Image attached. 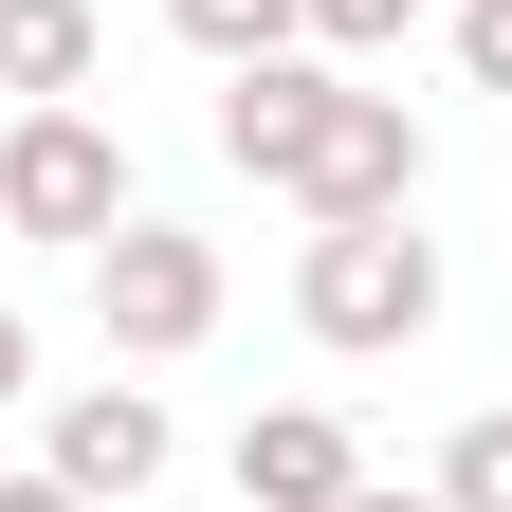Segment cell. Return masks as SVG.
<instances>
[{"instance_id": "1", "label": "cell", "mask_w": 512, "mask_h": 512, "mask_svg": "<svg viewBox=\"0 0 512 512\" xmlns=\"http://www.w3.org/2000/svg\"><path fill=\"white\" fill-rule=\"evenodd\" d=\"M293 330L330 348V366L421 348V330H439V238H421V202H403V220H311V238H293Z\"/></svg>"}, {"instance_id": "2", "label": "cell", "mask_w": 512, "mask_h": 512, "mask_svg": "<svg viewBox=\"0 0 512 512\" xmlns=\"http://www.w3.org/2000/svg\"><path fill=\"white\" fill-rule=\"evenodd\" d=\"M147 183H128V128L92 92H37V110H0V238H55V256H92Z\"/></svg>"}, {"instance_id": "3", "label": "cell", "mask_w": 512, "mask_h": 512, "mask_svg": "<svg viewBox=\"0 0 512 512\" xmlns=\"http://www.w3.org/2000/svg\"><path fill=\"white\" fill-rule=\"evenodd\" d=\"M92 330H110V366H183V348L220 330V238H183V220L128 202L92 238Z\"/></svg>"}, {"instance_id": "4", "label": "cell", "mask_w": 512, "mask_h": 512, "mask_svg": "<svg viewBox=\"0 0 512 512\" xmlns=\"http://www.w3.org/2000/svg\"><path fill=\"white\" fill-rule=\"evenodd\" d=\"M421 165H439V147H421V110L348 74L330 128H311V165H293V220H403V202H421Z\"/></svg>"}, {"instance_id": "5", "label": "cell", "mask_w": 512, "mask_h": 512, "mask_svg": "<svg viewBox=\"0 0 512 512\" xmlns=\"http://www.w3.org/2000/svg\"><path fill=\"white\" fill-rule=\"evenodd\" d=\"M37 458L74 476L92 512H128V494H165V458H183V421H165V384H55Z\"/></svg>"}, {"instance_id": "6", "label": "cell", "mask_w": 512, "mask_h": 512, "mask_svg": "<svg viewBox=\"0 0 512 512\" xmlns=\"http://www.w3.org/2000/svg\"><path fill=\"white\" fill-rule=\"evenodd\" d=\"M330 92H348V55H311V37H293V55H238L202 128H220V165H238V183H275V202H293V165H311V128H330Z\"/></svg>"}, {"instance_id": "7", "label": "cell", "mask_w": 512, "mask_h": 512, "mask_svg": "<svg viewBox=\"0 0 512 512\" xmlns=\"http://www.w3.org/2000/svg\"><path fill=\"white\" fill-rule=\"evenodd\" d=\"M366 476V439L330 421V403H275V421H238V512H330Z\"/></svg>"}, {"instance_id": "8", "label": "cell", "mask_w": 512, "mask_h": 512, "mask_svg": "<svg viewBox=\"0 0 512 512\" xmlns=\"http://www.w3.org/2000/svg\"><path fill=\"white\" fill-rule=\"evenodd\" d=\"M110 74V19H92V0H0V92H92Z\"/></svg>"}, {"instance_id": "9", "label": "cell", "mask_w": 512, "mask_h": 512, "mask_svg": "<svg viewBox=\"0 0 512 512\" xmlns=\"http://www.w3.org/2000/svg\"><path fill=\"white\" fill-rule=\"evenodd\" d=\"M439 512H512V403H476L458 439H439V476H421Z\"/></svg>"}, {"instance_id": "10", "label": "cell", "mask_w": 512, "mask_h": 512, "mask_svg": "<svg viewBox=\"0 0 512 512\" xmlns=\"http://www.w3.org/2000/svg\"><path fill=\"white\" fill-rule=\"evenodd\" d=\"M293 37H311V55H348V74H384V55L421 37V0H293Z\"/></svg>"}, {"instance_id": "11", "label": "cell", "mask_w": 512, "mask_h": 512, "mask_svg": "<svg viewBox=\"0 0 512 512\" xmlns=\"http://www.w3.org/2000/svg\"><path fill=\"white\" fill-rule=\"evenodd\" d=\"M165 37L238 74V55H293V0H165Z\"/></svg>"}, {"instance_id": "12", "label": "cell", "mask_w": 512, "mask_h": 512, "mask_svg": "<svg viewBox=\"0 0 512 512\" xmlns=\"http://www.w3.org/2000/svg\"><path fill=\"white\" fill-rule=\"evenodd\" d=\"M439 37H458V74H476V92H512V0H458Z\"/></svg>"}, {"instance_id": "13", "label": "cell", "mask_w": 512, "mask_h": 512, "mask_svg": "<svg viewBox=\"0 0 512 512\" xmlns=\"http://www.w3.org/2000/svg\"><path fill=\"white\" fill-rule=\"evenodd\" d=\"M0 403H37V311L0 293Z\"/></svg>"}, {"instance_id": "14", "label": "cell", "mask_w": 512, "mask_h": 512, "mask_svg": "<svg viewBox=\"0 0 512 512\" xmlns=\"http://www.w3.org/2000/svg\"><path fill=\"white\" fill-rule=\"evenodd\" d=\"M0 512H92V494H74V476H55V458H37V476H0Z\"/></svg>"}, {"instance_id": "15", "label": "cell", "mask_w": 512, "mask_h": 512, "mask_svg": "<svg viewBox=\"0 0 512 512\" xmlns=\"http://www.w3.org/2000/svg\"><path fill=\"white\" fill-rule=\"evenodd\" d=\"M330 512H439V494H384V476H348V494H330Z\"/></svg>"}]
</instances>
